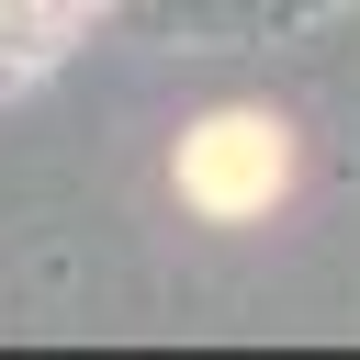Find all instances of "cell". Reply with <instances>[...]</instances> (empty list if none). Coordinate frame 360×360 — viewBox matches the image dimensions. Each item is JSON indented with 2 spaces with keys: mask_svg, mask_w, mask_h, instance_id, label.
Returning <instances> with one entry per match:
<instances>
[{
  "mask_svg": "<svg viewBox=\"0 0 360 360\" xmlns=\"http://www.w3.org/2000/svg\"><path fill=\"white\" fill-rule=\"evenodd\" d=\"M281 180H292V146H281V124H259V112H214L191 146H180V191L202 202V214H270L281 202Z\"/></svg>",
  "mask_w": 360,
  "mask_h": 360,
  "instance_id": "1",
  "label": "cell"
}]
</instances>
